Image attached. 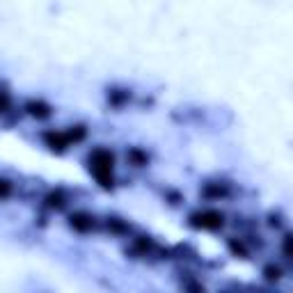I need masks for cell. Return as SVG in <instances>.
<instances>
[{
	"instance_id": "6da1fadb",
	"label": "cell",
	"mask_w": 293,
	"mask_h": 293,
	"mask_svg": "<svg viewBox=\"0 0 293 293\" xmlns=\"http://www.w3.org/2000/svg\"><path fill=\"white\" fill-rule=\"evenodd\" d=\"M92 163V170H94V176H97V181L101 183V186H112V163H115V158H112L110 151H105V149H97L94 154H92L90 158Z\"/></svg>"
},
{
	"instance_id": "7a4b0ae2",
	"label": "cell",
	"mask_w": 293,
	"mask_h": 293,
	"mask_svg": "<svg viewBox=\"0 0 293 293\" xmlns=\"http://www.w3.org/2000/svg\"><path fill=\"white\" fill-rule=\"evenodd\" d=\"M193 220H195L197 227H204V229H218L222 224V216L218 211H204V213L195 216Z\"/></svg>"
},
{
	"instance_id": "3957f363",
	"label": "cell",
	"mask_w": 293,
	"mask_h": 293,
	"mask_svg": "<svg viewBox=\"0 0 293 293\" xmlns=\"http://www.w3.org/2000/svg\"><path fill=\"white\" fill-rule=\"evenodd\" d=\"M71 227L78 231L92 229V218H87L85 213H76V216H71Z\"/></svg>"
},
{
	"instance_id": "277c9868",
	"label": "cell",
	"mask_w": 293,
	"mask_h": 293,
	"mask_svg": "<svg viewBox=\"0 0 293 293\" xmlns=\"http://www.w3.org/2000/svg\"><path fill=\"white\" fill-rule=\"evenodd\" d=\"M28 110L32 112L35 117H49V108H46L44 103H30Z\"/></svg>"
},
{
	"instance_id": "5b68a950",
	"label": "cell",
	"mask_w": 293,
	"mask_h": 293,
	"mask_svg": "<svg viewBox=\"0 0 293 293\" xmlns=\"http://www.w3.org/2000/svg\"><path fill=\"white\" fill-rule=\"evenodd\" d=\"M12 193V186H9V181H5V179H0V199H5V197Z\"/></svg>"
},
{
	"instance_id": "8992f818",
	"label": "cell",
	"mask_w": 293,
	"mask_h": 293,
	"mask_svg": "<svg viewBox=\"0 0 293 293\" xmlns=\"http://www.w3.org/2000/svg\"><path fill=\"white\" fill-rule=\"evenodd\" d=\"M62 195H50L49 197V206H62Z\"/></svg>"
},
{
	"instance_id": "52a82bcc",
	"label": "cell",
	"mask_w": 293,
	"mask_h": 293,
	"mask_svg": "<svg viewBox=\"0 0 293 293\" xmlns=\"http://www.w3.org/2000/svg\"><path fill=\"white\" fill-rule=\"evenodd\" d=\"M266 277L268 279H279V268H266Z\"/></svg>"
}]
</instances>
